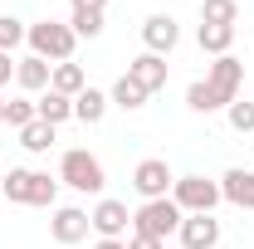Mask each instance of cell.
<instances>
[{
	"label": "cell",
	"instance_id": "obj_28",
	"mask_svg": "<svg viewBox=\"0 0 254 249\" xmlns=\"http://www.w3.org/2000/svg\"><path fill=\"white\" fill-rule=\"evenodd\" d=\"M73 10H108V0H68Z\"/></svg>",
	"mask_w": 254,
	"mask_h": 249
},
{
	"label": "cell",
	"instance_id": "obj_25",
	"mask_svg": "<svg viewBox=\"0 0 254 249\" xmlns=\"http://www.w3.org/2000/svg\"><path fill=\"white\" fill-rule=\"evenodd\" d=\"M225 118H230V127H235V132H254V103H250V98H245V103L235 98V103L225 108Z\"/></svg>",
	"mask_w": 254,
	"mask_h": 249
},
{
	"label": "cell",
	"instance_id": "obj_22",
	"mask_svg": "<svg viewBox=\"0 0 254 249\" xmlns=\"http://www.w3.org/2000/svg\"><path fill=\"white\" fill-rule=\"evenodd\" d=\"M68 30L78 34V39H98L103 34V10H73L68 15Z\"/></svg>",
	"mask_w": 254,
	"mask_h": 249
},
{
	"label": "cell",
	"instance_id": "obj_6",
	"mask_svg": "<svg viewBox=\"0 0 254 249\" xmlns=\"http://www.w3.org/2000/svg\"><path fill=\"white\" fill-rule=\"evenodd\" d=\"M171 230H181V205L166 195V200H142L132 210V235H147V240H166Z\"/></svg>",
	"mask_w": 254,
	"mask_h": 249
},
{
	"label": "cell",
	"instance_id": "obj_9",
	"mask_svg": "<svg viewBox=\"0 0 254 249\" xmlns=\"http://www.w3.org/2000/svg\"><path fill=\"white\" fill-rule=\"evenodd\" d=\"M88 225L98 230V240H123L127 225H132V215H127L123 200H98L93 210H88Z\"/></svg>",
	"mask_w": 254,
	"mask_h": 249
},
{
	"label": "cell",
	"instance_id": "obj_12",
	"mask_svg": "<svg viewBox=\"0 0 254 249\" xmlns=\"http://www.w3.org/2000/svg\"><path fill=\"white\" fill-rule=\"evenodd\" d=\"M88 210H78V205H59L54 220H49V235L59 240V245H78V240H88Z\"/></svg>",
	"mask_w": 254,
	"mask_h": 249
},
{
	"label": "cell",
	"instance_id": "obj_26",
	"mask_svg": "<svg viewBox=\"0 0 254 249\" xmlns=\"http://www.w3.org/2000/svg\"><path fill=\"white\" fill-rule=\"evenodd\" d=\"M127 249H166V240H147V235H132Z\"/></svg>",
	"mask_w": 254,
	"mask_h": 249
},
{
	"label": "cell",
	"instance_id": "obj_21",
	"mask_svg": "<svg viewBox=\"0 0 254 249\" xmlns=\"http://www.w3.org/2000/svg\"><path fill=\"white\" fill-rule=\"evenodd\" d=\"M240 20V0H205L200 5V25H235Z\"/></svg>",
	"mask_w": 254,
	"mask_h": 249
},
{
	"label": "cell",
	"instance_id": "obj_1",
	"mask_svg": "<svg viewBox=\"0 0 254 249\" xmlns=\"http://www.w3.org/2000/svg\"><path fill=\"white\" fill-rule=\"evenodd\" d=\"M240 83H245V63L235 54H220L210 63V73L186 88V108L190 113H220V108H230L240 98Z\"/></svg>",
	"mask_w": 254,
	"mask_h": 249
},
{
	"label": "cell",
	"instance_id": "obj_15",
	"mask_svg": "<svg viewBox=\"0 0 254 249\" xmlns=\"http://www.w3.org/2000/svg\"><path fill=\"white\" fill-rule=\"evenodd\" d=\"M34 113H39V123L59 127V123H68V118H73V98H64V93H54V88H44V93L34 98Z\"/></svg>",
	"mask_w": 254,
	"mask_h": 249
},
{
	"label": "cell",
	"instance_id": "obj_18",
	"mask_svg": "<svg viewBox=\"0 0 254 249\" xmlns=\"http://www.w3.org/2000/svg\"><path fill=\"white\" fill-rule=\"evenodd\" d=\"M195 44L220 59V54H230V44H235V25H200L195 30Z\"/></svg>",
	"mask_w": 254,
	"mask_h": 249
},
{
	"label": "cell",
	"instance_id": "obj_5",
	"mask_svg": "<svg viewBox=\"0 0 254 249\" xmlns=\"http://www.w3.org/2000/svg\"><path fill=\"white\" fill-rule=\"evenodd\" d=\"M171 200L181 205V215H215V205L225 195H220V181H210V176H176Z\"/></svg>",
	"mask_w": 254,
	"mask_h": 249
},
{
	"label": "cell",
	"instance_id": "obj_20",
	"mask_svg": "<svg viewBox=\"0 0 254 249\" xmlns=\"http://www.w3.org/2000/svg\"><path fill=\"white\" fill-rule=\"evenodd\" d=\"M54 132H59V127H49V123H39V118H34L30 127H20V147H25V152H49V147H54Z\"/></svg>",
	"mask_w": 254,
	"mask_h": 249
},
{
	"label": "cell",
	"instance_id": "obj_17",
	"mask_svg": "<svg viewBox=\"0 0 254 249\" xmlns=\"http://www.w3.org/2000/svg\"><path fill=\"white\" fill-rule=\"evenodd\" d=\"M108 108H113V103H108V93H98V88H83V93L73 98V118H78V123H103V118H108Z\"/></svg>",
	"mask_w": 254,
	"mask_h": 249
},
{
	"label": "cell",
	"instance_id": "obj_14",
	"mask_svg": "<svg viewBox=\"0 0 254 249\" xmlns=\"http://www.w3.org/2000/svg\"><path fill=\"white\" fill-rule=\"evenodd\" d=\"M49 78H54V63H44L39 54L15 59V83H20L25 93H44V88H49Z\"/></svg>",
	"mask_w": 254,
	"mask_h": 249
},
{
	"label": "cell",
	"instance_id": "obj_23",
	"mask_svg": "<svg viewBox=\"0 0 254 249\" xmlns=\"http://www.w3.org/2000/svg\"><path fill=\"white\" fill-rule=\"evenodd\" d=\"M25 34H30V25H25V20H15V15H0V54H10L15 44H25Z\"/></svg>",
	"mask_w": 254,
	"mask_h": 249
},
{
	"label": "cell",
	"instance_id": "obj_3",
	"mask_svg": "<svg viewBox=\"0 0 254 249\" xmlns=\"http://www.w3.org/2000/svg\"><path fill=\"white\" fill-rule=\"evenodd\" d=\"M25 44H30V54H39L44 63H68L78 34L68 30V25H59V20H34L30 34H25Z\"/></svg>",
	"mask_w": 254,
	"mask_h": 249
},
{
	"label": "cell",
	"instance_id": "obj_27",
	"mask_svg": "<svg viewBox=\"0 0 254 249\" xmlns=\"http://www.w3.org/2000/svg\"><path fill=\"white\" fill-rule=\"evenodd\" d=\"M10 73H15V59H10V54H0V88L10 83Z\"/></svg>",
	"mask_w": 254,
	"mask_h": 249
},
{
	"label": "cell",
	"instance_id": "obj_10",
	"mask_svg": "<svg viewBox=\"0 0 254 249\" xmlns=\"http://www.w3.org/2000/svg\"><path fill=\"white\" fill-rule=\"evenodd\" d=\"M181 249H215L220 245V220L215 215H181Z\"/></svg>",
	"mask_w": 254,
	"mask_h": 249
},
{
	"label": "cell",
	"instance_id": "obj_19",
	"mask_svg": "<svg viewBox=\"0 0 254 249\" xmlns=\"http://www.w3.org/2000/svg\"><path fill=\"white\" fill-rule=\"evenodd\" d=\"M108 103H113V108H123V113H137V108H147V93H142V88H137V83H132V78L123 73V78L113 83Z\"/></svg>",
	"mask_w": 254,
	"mask_h": 249
},
{
	"label": "cell",
	"instance_id": "obj_29",
	"mask_svg": "<svg viewBox=\"0 0 254 249\" xmlns=\"http://www.w3.org/2000/svg\"><path fill=\"white\" fill-rule=\"evenodd\" d=\"M93 249H127V240H98Z\"/></svg>",
	"mask_w": 254,
	"mask_h": 249
},
{
	"label": "cell",
	"instance_id": "obj_7",
	"mask_svg": "<svg viewBox=\"0 0 254 249\" xmlns=\"http://www.w3.org/2000/svg\"><path fill=\"white\" fill-rule=\"evenodd\" d=\"M176 186V176H171V166L161 161V156H147V161H137V171H132V190L142 195V200H166Z\"/></svg>",
	"mask_w": 254,
	"mask_h": 249
},
{
	"label": "cell",
	"instance_id": "obj_13",
	"mask_svg": "<svg viewBox=\"0 0 254 249\" xmlns=\"http://www.w3.org/2000/svg\"><path fill=\"white\" fill-rule=\"evenodd\" d=\"M220 195L230 205H240V210H254V171L250 166H230L220 176Z\"/></svg>",
	"mask_w": 254,
	"mask_h": 249
},
{
	"label": "cell",
	"instance_id": "obj_30",
	"mask_svg": "<svg viewBox=\"0 0 254 249\" xmlns=\"http://www.w3.org/2000/svg\"><path fill=\"white\" fill-rule=\"evenodd\" d=\"M0 123H5V98H0Z\"/></svg>",
	"mask_w": 254,
	"mask_h": 249
},
{
	"label": "cell",
	"instance_id": "obj_4",
	"mask_svg": "<svg viewBox=\"0 0 254 249\" xmlns=\"http://www.w3.org/2000/svg\"><path fill=\"white\" fill-rule=\"evenodd\" d=\"M59 181L73 190H83V195H98V190L108 186V171H103V161L93 152H83V147H68L59 156Z\"/></svg>",
	"mask_w": 254,
	"mask_h": 249
},
{
	"label": "cell",
	"instance_id": "obj_11",
	"mask_svg": "<svg viewBox=\"0 0 254 249\" xmlns=\"http://www.w3.org/2000/svg\"><path fill=\"white\" fill-rule=\"evenodd\" d=\"M127 78H132V83H137L142 93L152 98L157 88H166V59H161V54H147V49H142L137 59L127 63Z\"/></svg>",
	"mask_w": 254,
	"mask_h": 249
},
{
	"label": "cell",
	"instance_id": "obj_8",
	"mask_svg": "<svg viewBox=\"0 0 254 249\" xmlns=\"http://www.w3.org/2000/svg\"><path fill=\"white\" fill-rule=\"evenodd\" d=\"M142 44H147V54H171L176 44H181V25L171 20V15H147L142 20Z\"/></svg>",
	"mask_w": 254,
	"mask_h": 249
},
{
	"label": "cell",
	"instance_id": "obj_2",
	"mask_svg": "<svg viewBox=\"0 0 254 249\" xmlns=\"http://www.w3.org/2000/svg\"><path fill=\"white\" fill-rule=\"evenodd\" d=\"M0 186H5V200H15V205H54L59 200V181L49 171H30V166H15Z\"/></svg>",
	"mask_w": 254,
	"mask_h": 249
},
{
	"label": "cell",
	"instance_id": "obj_24",
	"mask_svg": "<svg viewBox=\"0 0 254 249\" xmlns=\"http://www.w3.org/2000/svg\"><path fill=\"white\" fill-rule=\"evenodd\" d=\"M34 118H39V113H34V98H10V103H5V123L10 127H30Z\"/></svg>",
	"mask_w": 254,
	"mask_h": 249
},
{
	"label": "cell",
	"instance_id": "obj_16",
	"mask_svg": "<svg viewBox=\"0 0 254 249\" xmlns=\"http://www.w3.org/2000/svg\"><path fill=\"white\" fill-rule=\"evenodd\" d=\"M49 88H54V93H64V98H78L83 88H88V73H83L73 59H68V63H54V78H49Z\"/></svg>",
	"mask_w": 254,
	"mask_h": 249
}]
</instances>
